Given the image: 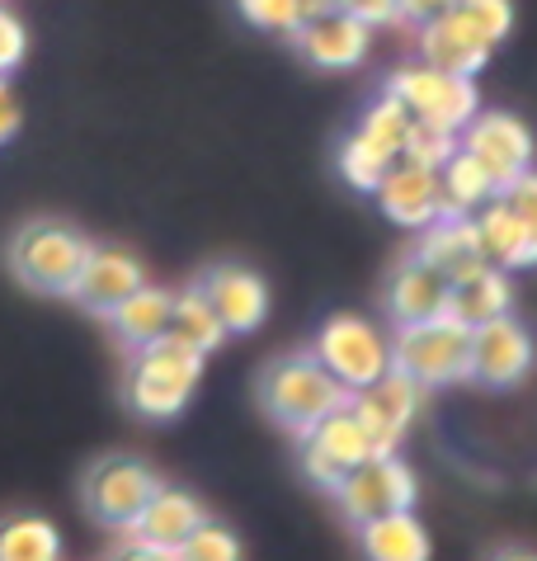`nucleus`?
<instances>
[{"instance_id": "4be33fe9", "label": "nucleus", "mask_w": 537, "mask_h": 561, "mask_svg": "<svg viewBox=\"0 0 537 561\" xmlns=\"http://www.w3.org/2000/svg\"><path fill=\"white\" fill-rule=\"evenodd\" d=\"M438 175V208H444V217H471L485 198L500 194V184L491 180V170H485L477 156L457 147L444 165L434 170Z\"/></svg>"}, {"instance_id": "20e7f679", "label": "nucleus", "mask_w": 537, "mask_h": 561, "mask_svg": "<svg viewBox=\"0 0 537 561\" xmlns=\"http://www.w3.org/2000/svg\"><path fill=\"white\" fill-rule=\"evenodd\" d=\"M467 335L471 325L444 317H424L397 325L391 335V368H401L410 382L420 387H444V382H462L467 378Z\"/></svg>"}, {"instance_id": "39448f33", "label": "nucleus", "mask_w": 537, "mask_h": 561, "mask_svg": "<svg viewBox=\"0 0 537 561\" xmlns=\"http://www.w3.org/2000/svg\"><path fill=\"white\" fill-rule=\"evenodd\" d=\"M311 354L325 364V373L335 378L344 392H358V387L377 382L391 368V345L387 335L377 331L373 321L363 317H330L316 335Z\"/></svg>"}, {"instance_id": "6ab92c4d", "label": "nucleus", "mask_w": 537, "mask_h": 561, "mask_svg": "<svg viewBox=\"0 0 537 561\" xmlns=\"http://www.w3.org/2000/svg\"><path fill=\"white\" fill-rule=\"evenodd\" d=\"M491 48L495 43H485L457 10L420 24V61H430V67H438V71L477 76L485 61H491Z\"/></svg>"}, {"instance_id": "e433bc0d", "label": "nucleus", "mask_w": 537, "mask_h": 561, "mask_svg": "<svg viewBox=\"0 0 537 561\" xmlns=\"http://www.w3.org/2000/svg\"><path fill=\"white\" fill-rule=\"evenodd\" d=\"M14 133H20V100H14L10 81L0 76V142H10Z\"/></svg>"}, {"instance_id": "7ed1b4c3", "label": "nucleus", "mask_w": 537, "mask_h": 561, "mask_svg": "<svg viewBox=\"0 0 537 561\" xmlns=\"http://www.w3.org/2000/svg\"><path fill=\"white\" fill-rule=\"evenodd\" d=\"M90 241L71 222L57 217H34L14 231L10 241V270L28 293H53V298H71L76 278L85 270Z\"/></svg>"}, {"instance_id": "5701e85b", "label": "nucleus", "mask_w": 537, "mask_h": 561, "mask_svg": "<svg viewBox=\"0 0 537 561\" xmlns=\"http://www.w3.org/2000/svg\"><path fill=\"white\" fill-rule=\"evenodd\" d=\"M510 302H514L510 278H504L495 264H481V270H471L448 284V317L462 325H481L491 317H504Z\"/></svg>"}, {"instance_id": "7c9ffc66", "label": "nucleus", "mask_w": 537, "mask_h": 561, "mask_svg": "<svg viewBox=\"0 0 537 561\" xmlns=\"http://www.w3.org/2000/svg\"><path fill=\"white\" fill-rule=\"evenodd\" d=\"M180 557L184 561H236L241 557V538L217 519H198L194 534L180 542Z\"/></svg>"}, {"instance_id": "412c9836", "label": "nucleus", "mask_w": 537, "mask_h": 561, "mask_svg": "<svg viewBox=\"0 0 537 561\" xmlns=\"http://www.w3.org/2000/svg\"><path fill=\"white\" fill-rule=\"evenodd\" d=\"M410 255L434 264L448 284L485 264V251H481V237H477V222H471V217H434L430 227H420V245Z\"/></svg>"}, {"instance_id": "2f4dec72", "label": "nucleus", "mask_w": 537, "mask_h": 561, "mask_svg": "<svg viewBox=\"0 0 537 561\" xmlns=\"http://www.w3.org/2000/svg\"><path fill=\"white\" fill-rule=\"evenodd\" d=\"M245 24L264 28V34H293L307 20V0H236Z\"/></svg>"}, {"instance_id": "423d86ee", "label": "nucleus", "mask_w": 537, "mask_h": 561, "mask_svg": "<svg viewBox=\"0 0 537 561\" xmlns=\"http://www.w3.org/2000/svg\"><path fill=\"white\" fill-rule=\"evenodd\" d=\"M330 495H335L340 510L350 514L354 524H368L377 514H391V510H415L420 481L397 454H368L335 481Z\"/></svg>"}, {"instance_id": "b1692460", "label": "nucleus", "mask_w": 537, "mask_h": 561, "mask_svg": "<svg viewBox=\"0 0 537 561\" xmlns=\"http://www.w3.org/2000/svg\"><path fill=\"white\" fill-rule=\"evenodd\" d=\"M358 542L373 561H424L430 557V534L410 510H391L358 524Z\"/></svg>"}, {"instance_id": "f03ea898", "label": "nucleus", "mask_w": 537, "mask_h": 561, "mask_svg": "<svg viewBox=\"0 0 537 561\" xmlns=\"http://www.w3.org/2000/svg\"><path fill=\"white\" fill-rule=\"evenodd\" d=\"M344 401H350V392L330 378L316 354H283L260 373V407L297 439Z\"/></svg>"}, {"instance_id": "473e14b6", "label": "nucleus", "mask_w": 537, "mask_h": 561, "mask_svg": "<svg viewBox=\"0 0 537 561\" xmlns=\"http://www.w3.org/2000/svg\"><path fill=\"white\" fill-rule=\"evenodd\" d=\"M485 43H504L514 28V0H457L453 5Z\"/></svg>"}, {"instance_id": "bb28decb", "label": "nucleus", "mask_w": 537, "mask_h": 561, "mask_svg": "<svg viewBox=\"0 0 537 561\" xmlns=\"http://www.w3.org/2000/svg\"><path fill=\"white\" fill-rule=\"evenodd\" d=\"M61 557V534L38 514H14L0 524V561H53Z\"/></svg>"}, {"instance_id": "393cba45", "label": "nucleus", "mask_w": 537, "mask_h": 561, "mask_svg": "<svg viewBox=\"0 0 537 561\" xmlns=\"http://www.w3.org/2000/svg\"><path fill=\"white\" fill-rule=\"evenodd\" d=\"M170 298H175L170 288L141 284L114 311H108V321H114V331H118L123 345L137 350V345H151V340H161L165 325H170Z\"/></svg>"}, {"instance_id": "a211bd4d", "label": "nucleus", "mask_w": 537, "mask_h": 561, "mask_svg": "<svg viewBox=\"0 0 537 561\" xmlns=\"http://www.w3.org/2000/svg\"><path fill=\"white\" fill-rule=\"evenodd\" d=\"M477 222V237H481V251H485V264L495 270H524L537 255V222L524 213H514L504 198H485V204L471 213Z\"/></svg>"}, {"instance_id": "2eb2a0df", "label": "nucleus", "mask_w": 537, "mask_h": 561, "mask_svg": "<svg viewBox=\"0 0 537 561\" xmlns=\"http://www.w3.org/2000/svg\"><path fill=\"white\" fill-rule=\"evenodd\" d=\"M203 298L213 302L217 321L227 325V335H250L260 331L268 317V288L255 270L245 264H217V270L203 274Z\"/></svg>"}, {"instance_id": "72a5a7b5", "label": "nucleus", "mask_w": 537, "mask_h": 561, "mask_svg": "<svg viewBox=\"0 0 537 561\" xmlns=\"http://www.w3.org/2000/svg\"><path fill=\"white\" fill-rule=\"evenodd\" d=\"M28 53V34H24V24L14 20V14L0 5V76H10L14 67L24 61Z\"/></svg>"}, {"instance_id": "c9c22d12", "label": "nucleus", "mask_w": 537, "mask_h": 561, "mask_svg": "<svg viewBox=\"0 0 537 561\" xmlns=\"http://www.w3.org/2000/svg\"><path fill=\"white\" fill-rule=\"evenodd\" d=\"M457 5V0H397V20H405V24H430V20H438V14H448Z\"/></svg>"}, {"instance_id": "6e6552de", "label": "nucleus", "mask_w": 537, "mask_h": 561, "mask_svg": "<svg viewBox=\"0 0 537 561\" xmlns=\"http://www.w3.org/2000/svg\"><path fill=\"white\" fill-rule=\"evenodd\" d=\"M387 90L410 108V118H430L438 128H453V133L477 114V85H471V76L438 71L430 61L401 67L387 81Z\"/></svg>"}, {"instance_id": "c85d7f7f", "label": "nucleus", "mask_w": 537, "mask_h": 561, "mask_svg": "<svg viewBox=\"0 0 537 561\" xmlns=\"http://www.w3.org/2000/svg\"><path fill=\"white\" fill-rule=\"evenodd\" d=\"M453 151H457V133L453 128H438V123H430V118H410L397 161H415V165L438 170Z\"/></svg>"}, {"instance_id": "a878e982", "label": "nucleus", "mask_w": 537, "mask_h": 561, "mask_svg": "<svg viewBox=\"0 0 537 561\" xmlns=\"http://www.w3.org/2000/svg\"><path fill=\"white\" fill-rule=\"evenodd\" d=\"M165 335H175L180 345L198 350V354H213L227 340V325L217 321L213 302L203 298V288L194 284V288H184V293L170 298V325H165Z\"/></svg>"}, {"instance_id": "cd10ccee", "label": "nucleus", "mask_w": 537, "mask_h": 561, "mask_svg": "<svg viewBox=\"0 0 537 561\" xmlns=\"http://www.w3.org/2000/svg\"><path fill=\"white\" fill-rule=\"evenodd\" d=\"M391 161H397V156L382 151V147L373 142V137H363V133H354L350 142L340 147V175L350 180L354 190H363V194L377 190V180H382L387 170H391Z\"/></svg>"}, {"instance_id": "0eeeda50", "label": "nucleus", "mask_w": 537, "mask_h": 561, "mask_svg": "<svg viewBox=\"0 0 537 561\" xmlns=\"http://www.w3.org/2000/svg\"><path fill=\"white\" fill-rule=\"evenodd\" d=\"M161 486V477L137 458H100L85 472V510L94 524L128 534L141 505L151 501V491Z\"/></svg>"}, {"instance_id": "f257e3e1", "label": "nucleus", "mask_w": 537, "mask_h": 561, "mask_svg": "<svg viewBox=\"0 0 537 561\" xmlns=\"http://www.w3.org/2000/svg\"><path fill=\"white\" fill-rule=\"evenodd\" d=\"M198 382H203V354L180 345L175 335H161V340H151V345L133 350L123 397L147 420H175L188 407V397L198 392Z\"/></svg>"}, {"instance_id": "1a4fd4ad", "label": "nucleus", "mask_w": 537, "mask_h": 561, "mask_svg": "<svg viewBox=\"0 0 537 561\" xmlns=\"http://www.w3.org/2000/svg\"><path fill=\"white\" fill-rule=\"evenodd\" d=\"M350 411L363 425V434H368L373 454H397V444L405 439L410 420L420 411V387L401 368H387L377 382L350 392Z\"/></svg>"}, {"instance_id": "c756f323", "label": "nucleus", "mask_w": 537, "mask_h": 561, "mask_svg": "<svg viewBox=\"0 0 537 561\" xmlns=\"http://www.w3.org/2000/svg\"><path fill=\"white\" fill-rule=\"evenodd\" d=\"M405 123H410V108L391 95V90H382V100H377L368 114H363V137H373L382 151L391 156H401V137H405Z\"/></svg>"}, {"instance_id": "ddd939ff", "label": "nucleus", "mask_w": 537, "mask_h": 561, "mask_svg": "<svg viewBox=\"0 0 537 561\" xmlns=\"http://www.w3.org/2000/svg\"><path fill=\"white\" fill-rule=\"evenodd\" d=\"M288 38L297 43V53H302L311 67H321V71H350L373 48V28L363 20H354V14H344V10L307 14Z\"/></svg>"}, {"instance_id": "dca6fc26", "label": "nucleus", "mask_w": 537, "mask_h": 561, "mask_svg": "<svg viewBox=\"0 0 537 561\" xmlns=\"http://www.w3.org/2000/svg\"><path fill=\"white\" fill-rule=\"evenodd\" d=\"M141 284H147V270H141L137 255L118 251V245H90L85 270H81V278H76L71 298L85 311H94V317H108V311Z\"/></svg>"}, {"instance_id": "f3484780", "label": "nucleus", "mask_w": 537, "mask_h": 561, "mask_svg": "<svg viewBox=\"0 0 537 561\" xmlns=\"http://www.w3.org/2000/svg\"><path fill=\"white\" fill-rule=\"evenodd\" d=\"M373 194H377V204H382V213L405 231H420V227H430L434 217H444V208H438V175L430 165L391 161V170L377 180Z\"/></svg>"}, {"instance_id": "f8f14e48", "label": "nucleus", "mask_w": 537, "mask_h": 561, "mask_svg": "<svg viewBox=\"0 0 537 561\" xmlns=\"http://www.w3.org/2000/svg\"><path fill=\"white\" fill-rule=\"evenodd\" d=\"M368 454H373V444H368V434H363V425L354 420L350 401L335 407L330 415H321L302 434V467H307V477L316 481V486H325V491H335V481Z\"/></svg>"}, {"instance_id": "9b49d317", "label": "nucleus", "mask_w": 537, "mask_h": 561, "mask_svg": "<svg viewBox=\"0 0 537 561\" xmlns=\"http://www.w3.org/2000/svg\"><path fill=\"white\" fill-rule=\"evenodd\" d=\"M198 519H208V510H203L188 491L156 486L151 501L141 505V514L133 519L123 552H133V557H180V542L194 534Z\"/></svg>"}, {"instance_id": "4468645a", "label": "nucleus", "mask_w": 537, "mask_h": 561, "mask_svg": "<svg viewBox=\"0 0 537 561\" xmlns=\"http://www.w3.org/2000/svg\"><path fill=\"white\" fill-rule=\"evenodd\" d=\"M457 133H462V151L477 156L495 184H510L533 165V133L514 114H471Z\"/></svg>"}, {"instance_id": "f704fd0d", "label": "nucleus", "mask_w": 537, "mask_h": 561, "mask_svg": "<svg viewBox=\"0 0 537 561\" xmlns=\"http://www.w3.org/2000/svg\"><path fill=\"white\" fill-rule=\"evenodd\" d=\"M335 10L354 14V20H363L368 28L397 20V0H335Z\"/></svg>"}, {"instance_id": "9d476101", "label": "nucleus", "mask_w": 537, "mask_h": 561, "mask_svg": "<svg viewBox=\"0 0 537 561\" xmlns=\"http://www.w3.org/2000/svg\"><path fill=\"white\" fill-rule=\"evenodd\" d=\"M533 364V340L518 325L510 311L504 317H491L481 325H471L467 335V378H477L485 387H514L528 378Z\"/></svg>"}, {"instance_id": "aec40b11", "label": "nucleus", "mask_w": 537, "mask_h": 561, "mask_svg": "<svg viewBox=\"0 0 537 561\" xmlns=\"http://www.w3.org/2000/svg\"><path fill=\"white\" fill-rule=\"evenodd\" d=\"M387 311L397 325L424 321V317H444L448 311V278L424 264L420 255H405L387 278Z\"/></svg>"}]
</instances>
